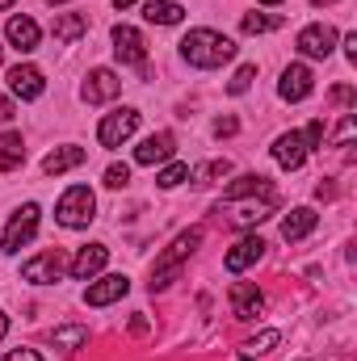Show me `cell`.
<instances>
[{
  "instance_id": "cell-16",
  "label": "cell",
  "mask_w": 357,
  "mask_h": 361,
  "mask_svg": "<svg viewBox=\"0 0 357 361\" xmlns=\"http://www.w3.org/2000/svg\"><path fill=\"white\" fill-rule=\"evenodd\" d=\"M265 311V294L257 290V286H248V281H231V315L236 319H257Z\"/></svg>"
},
{
  "instance_id": "cell-20",
  "label": "cell",
  "mask_w": 357,
  "mask_h": 361,
  "mask_svg": "<svg viewBox=\"0 0 357 361\" xmlns=\"http://www.w3.org/2000/svg\"><path fill=\"white\" fill-rule=\"evenodd\" d=\"M80 164H85V147L68 143V147H55V152L42 160V173H47V177H59V173H72V169H80Z\"/></svg>"
},
{
  "instance_id": "cell-3",
  "label": "cell",
  "mask_w": 357,
  "mask_h": 361,
  "mask_svg": "<svg viewBox=\"0 0 357 361\" xmlns=\"http://www.w3.org/2000/svg\"><path fill=\"white\" fill-rule=\"evenodd\" d=\"M92 214H97V197H92L89 185H72L63 197H59V206H55V219L63 223V227H89Z\"/></svg>"
},
{
  "instance_id": "cell-11",
  "label": "cell",
  "mask_w": 357,
  "mask_h": 361,
  "mask_svg": "<svg viewBox=\"0 0 357 361\" xmlns=\"http://www.w3.org/2000/svg\"><path fill=\"white\" fill-rule=\"evenodd\" d=\"M261 257H265V240H261V235H244V240H236V244L227 248L223 265H227V273H244V269H253Z\"/></svg>"
},
{
  "instance_id": "cell-38",
  "label": "cell",
  "mask_w": 357,
  "mask_h": 361,
  "mask_svg": "<svg viewBox=\"0 0 357 361\" xmlns=\"http://www.w3.org/2000/svg\"><path fill=\"white\" fill-rule=\"evenodd\" d=\"M13 114H17V109H13V101L0 92V126H4V122H13Z\"/></svg>"
},
{
  "instance_id": "cell-7",
  "label": "cell",
  "mask_w": 357,
  "mask_h": 361,
  "mask_svg": "<svg viewBox=\"0 0 357 361\" xmlns=\"http://www.w3.org/2000/svg\"><path fill=\"white\" fill-rule=\"evenodd\" d=\"M114 55L126 63V68H143L147 63V42H143V34L135 30V25H114Z\"/></svg>"
},
{
  "instance_id": "cell-26",
  "label": "cell",
  "mask_w": 357,
  "mask_h": 361,
  "mask_svg": "<svg viewBox=\"0 0 357 361\" xmlns=\"http://www.w3.org/2000/svg\"><path fill=\"white\" fill-rule=\"evenodd\" d=\"M51 345H55V349H63V353H72V349L89 345V328H85V324H63V328H55V332H51Z\"/></svg>"
},
{
  "instance_id": "cell-13",
  "label": "cell",
  "mask_w": 357,
  "mask_h": 361,
  "mask_svg": "<svg viewBox=\"0 0 357 361\" xmlns=\"http://www.w3.org/2000/svg\"><path fill=\"white\" fill-rule=\"evenodd\" d=\"M63 269H68L63 252H42V257H34V261L21 265V277L34 281V286H51V281H59V273Z\"/></svg>"
},
{
  "instance_id": "cell-10",
  "label": "cell",
  "mask_w": 357,
  "mask_h": 361,
  "mask_svg": "<svg viewBox=\"0 0 357 361\" xmlns=\"http://www.w3.org/2000/svg\"><path fill=\"white\" fill-rule=\"evenodd\" d=\"M8 92L21 97V101H38L47 92V80L34 63H17V68H8Z\"/></svg>"
},
{
  "instance_id": "cell-1",
  "label": "cell",
  "mask_w": 357,
  "mask_h": 361,
  "mask_svg": "<svg viewBox=\"0 0 357 361\" xmlns=\"http://www.w3.org/2000/svg\"><path fill=\"white\" fill-rule=\"evenodd\" d=\"M181 59L189 68H206L210 72V68H223V63L236 59V42L227 34H219V30H189L181 38Z\"/></svg>"
},
{
  "instance_id": "cell-29",
  "label": "cell",
  "mask_w": 357,
  "mask_h": 361,
  "mask_svg": "<svg viewBox=\"0 0 357 361\" xmlns=\"http://www.w3.org/2000/svg\"><path fill=\"white\" fill-rule=\"evenodd\" d=\"M181 180H189V164H169V169H160L156 185H160V189H177Z\"/></svg>"
},
{
  "instance_id": "cell-36",
  "label": "cell",
  "mask_w": 357,
  "mask_h": 361,
  "mask_svg": "<svg viewBox=\"0 0 357 361\" xmlns=\"http://www.w3.org/2000/svg\"><path fill=\"white\" fill-rule=\"evenodd\" d=\"M236 130H240L236 118H219V122H214V135H219V139H223V135H236Z\"/></svg>"
},
{
  "instance_id": "cell-43",
  "label": "cell",
  "mask_w": 357,
  "mask_h": 361,
  "mask_svg": "<svg viewBox=\"0 0 357 361\" xmlns=\"http://www.w3.org/2000/svg\"><path fill=\"white\" fill-rule=\"evenodd\" d=\"M13 4H17V0H0V8H13Z\"/></svg>"
},
{
  "instance_id": "cell-21",
  "label": "cell",
  "mask_w": 357,
  "mask_h": 361,
  "mask_svg": "<svg viewBox=\"0 0 357 361\" xmlns=\"http://www.w3.org/2000/svg\"><path fill=\"white\" fill-rule=\"evenodd\" d=\"M257 193H273L269 177H257V173H244L236 177L227 189H223V202H244V197H257Z\"/></svg>"
},
{
  "instance_id": "cell-35",
  "label": "cell",
  "mask_w": 357,
  "mask_h": 361,
  "mask_svg": "<svg viewBox=\"0 0 357 361\" xmlns=\"http://www.w3.org/2000/svg\"><path fill=\"white\" fill-rule=\"evenodd\" d=\"M0 361H42V353H34V349H13V353H4Z\"/></svg>"
},
{
  "instance_id": "cell-42",
  "label": "cell",
  "mask_w": 357,
  "mask_h": 361,
  "mask_svg": "<svg viewBox=\"0 0 357 361\" xmlns=\"http://www.w3.org/2000/svg\"><path fill=\"white\" fill-rule=\"evenodd\" d=\"M114 4H118V8H131V4H135V0H114Z\"/></svg>"
},
{
  "instance_id": "cell-14",
  "label": "cell",
  "mask_w": 357,
  "mask_h": 361,
  "mask_svg": "<svg viewBox=\"0 0 357 361\" xmlns=\"http://www.w3.org/2000/svg\"><path fill=\"white\" fill-rule=\"evenodd\" d=\"M219 206H227L231 214V223L236 227H257V223H265L269 214L277 210V197H261V202H219Z\"/></svg>"
},
{
  "instance_id": "cell-32",
  "label": "cell",
  "mask_w": 357,
  "mask_h": 361,
  "mask_svg": "<svg viewBox=\"0 0 357 361\" xmlns=\"http://www.w3.org/2000/svg\"><path fill=\"white\" fill-rule=\"evenodd\" d=\"M298 135H303V147H307V152H315V147L324 143V122L315 118V122H307V130H298Z\"/></svg>"
},
{
  "instance_id": "cell-31",
  "label": "cell",
  "mask_w": 357,
  "mask_h": 361,
  "mask_svg": "<svg viewBox=\"0 0 357 361\" xmlns=\"http://www.w3.org/2000/svg\"><path fill=\"white\" fill-rule=\"evenodd\" d=\"M253 76H257V68H253V63H244V68H240V72L231 76V85H227V92H231V97L248 92V85H253Z\"/></svg>"
},
{
  "instance_id": "cell-30",
  "label": "cell",
  "mask_w": 357,
  "mask_h": 361,
  "mask_svg": "<svg viewBox=\"0 0 357 361\" xmlns=\"http://www.w3.org/2000/svg\"><path fill=\"white\" fill-rule=\"evenodd\" d=\"M227 173H231V164H227V160H210V164H202V169H193L189 177L198 180V185H202V180H210V177H227Z\"/></svg>"
},
{
  "instance_id": "cell-24",
  "label": "cell",
  "mask_w": 357,
  "mask_h": 361,
  "mask_svg": "<svg viewBox=\"0 0 357 361\" xmlns=\"http://www.w3.org/2000/svg\"><path fill=\"white\" fill-rule=\"evenodd\" d=\"M25 164V139L17 130H4L0 135V173H13Z\"/></svg>"
},
{
  "instance_id": "cell-47",
  "label": "cell",
  "mask_w": 357,
  "mask_h": 361,
  "mask_svg": "<svg viewBox=\"0 0 357 361\" xmlns=\"http://www.w3.org/2000/svg\"><path fill=\"white\" fill-rule=\"evenodd\" d=\"M0 59H4V47H0Z\"/></svg>"
},
{
  "instance_id": "cell-15",
  "label": "cell",
  "mask_w": 357,
  "mask_h": 361,
  "mask_svg": "<svg viewBox=\"0 0 357 361\" xmlns=\"http://www.w3.org/2000/svg\"><path fill=\"white\" fill-rule=\"evenodd\" d=\"M307 156H311V152L303 147V135H298V130H286V135H277V139H273V160H277L286 173L303 169V164H307Z\"/></svg>"
},
{
  "instance_id": "cell-39",
  "label": "cell",
  "mask_w": 357,
  "mask_h": 361,
  "mask_svg": "<svg viewBox=\"0 0 357 361\" xmlns=\"http://www.w3.org/2000/svg\"><path fill=\"white\" fill-rule=\"evenodd\" d=\"M345 55H349V63H357V34H345Z\"/></svg>"
},
{
  "instance_id": "cell-46",
  "label": "cell",
  "mask_w": 357,
  "mask_h": 361,
  "mask_svg": "<svg viewBox=\"0 0 357 361\" xmlns=\"http://www.w3.org/2000/svg\"><path fill=\"white\" fill-rule=\"evenodd\" d=\"M47 4H63V0H47Z\"/></svg>"
},
{
  "instance_id": "cell-12",
  "label": "cell",
  "mask_w": 357,
  "mask_h": 361,
  "mask_svg": "<svg viewBox=\"0 0 357 361\" xmlns=\"http://www.w3.org/2000/svg\"><path fill=\"white\" fill-rule=\"evenodd\" d=\"M118 92H122L118 72H109V68H92L89 80H85V89H80V97H85L89 105H105V101H114Z\"/></svg>"
},
{
  "instance_id": "cell-34",
  "label": "cell",
  "mask_w": 357,
  "mask_h": 361,
  "mask_svg": "<svg viewBox=\"0 0 357 361\" xmlns=\"http://www.w3.org/2000/svg\"><path fill=\"white\" fill-rule=\"evenodd\" d=\"M353 130H357V122H353V114H349V118L341 122V130H337V139H332V143H337V147H345V143L353 139Z\"/></svg>"
},
{
  "instance_id": "cell-25",
  "label": "cell",
  "mask_w": 357,
  "mask_h": 361,
  "mask_svg": "<svg viewBox=\"0 0 357 361\" xmlns=\"http://www.w3.org/2000/svg\"><path fill=\"white\" fill-rule=\"evenodd\" d=\"M277 345H282V332H277V328H265V332H257L253 341H244V345H240V357H248V361L269 357Z\"/></svg>"
},
{
  "instance_id": "cell-22",
  "label": "cell",
  "mask_w": 357,
  "mask_h": 361,
  "mask_svg": "<svg viewBox=\"0 0 357 361\" xmlns=\"http://www.w3.org/2000/svg\"><path fill=\"white\" fill-rule=\"evenodd\" d=\"M4 34H8V42H13L17 51H34V47H38V38H42V30H38L30 17H8Z\"/></svg>"
},
{
  "instance_id": "cell-19",
  "label": "cell",
  "mask_w": 357,
  "mask_h": 361,
  "mask_svg": "<svg viewBox=\"0 0 357 361\" xmlns=\"http://www.w3.org/2000/svg\"><path fill=\"white\" fill-rule=\"evenodd\" d=\"M315 223H320V214H315L311 206H294V210L282 219V240H286V244H294V240L311 235V231H315Z\"/></svg>"
},
{
  "instance_id": "cell-9",
  "label": "cell",
  "mask_w": 357,
  "mask_h": 361,
  "mask_svg": "<svg viewBox=\"0 0 357 361\" xmlns=\"http://www.w3.org/2000/svg\"><path fill=\"white\" fill-rule=\"evenodd\" d=\"M311 89H315V76H311L307 63H290V68L282 72V80H277V97H282V101H307Z\"/></svg>"
},
{
  "instance_id": "cell-17",
  "label": "cell",
  "mask_w": 357,
  "mask_h": 361,
  "mask_svg": "<svg viewBox=\"0 0 357 361\" xmlns=\"http://www.w3.org/2000/svg\"><path fill=\"white\" fill-rule=\"evenodd\" d=\"M126 290H131V281H126L122 273H105V277H97L89 290H85V302H89V307H109V302H118Z\"/></svg>"
},
{
  "instance_id": "cell-2",
  "label": "cell",
  "mask_w": 357,
  "mask_h": 361,
  "mask_svg": "<svg viewBox=\"0 0 357 361\" xmlns=\"http://www.w3.org/2000/svg\"><path fill=\"white\" fill-rule=\"evenodd\" d=\"M202 227H189V231H181L177 240L160 252V261H156V269H152V294L156 290H169L173 286V277H177V269L185 265V257H193V248L202 244Z\"/></svg>"
},
{
  "instance_id": "cell-27",
  "label": "cell",
  "mask_w": 357,
  "mask_h": 361,
  "mask_svg": "<svg viewBox=\"0 0 357 361\" xmlns=\"http://www.w3.org/2000/svg\"><path fill=\"white\" fill-rule=\"evenodd\" d=\"M143 17H147L152 25H177L181 4L177 0H147V4H143Z\"/></svg>"
},
{
  "instance_id": "cell-8",
  "label": "cell",
  "mask_w": 357,
  "mask_h": 361,
  "mask_svg": "<svg viewBox=\"0 0 357 361\" xmlns=\"http://www.w3.org/2000/svg\"><path fill=\"white\" fill-rule=\"evenodd\" d=\"M173 152H177V139H173L169 130H156V135H147V139L135 147V164L156 169V164H169V160H173Z\"/></svg>"
},
{
  "instance_id": "cell-40",
  "label": "cell",
  "mask_w": 357,
  "mask_h": 361,
  "mask_svg": "<svg viewBox=\"0 0 357 361\" xmlns=\"http://www.w3.org/2000/svg\"><path fill=\"white\" fill-rule=\"evenodd\" d=\"M131 332H135V336H143V332H147V319H143V315H135V319H131Z\"/></svg>"
},
{
  "instance_id": "cell-4",
  "label": "cell",
  "mask_w": 357,
  "mask_h": 361,
  "mask_svg": "<svg viewBox=\"0 0 357 361\" xmlns=\"http://www.w3.org/2000/svg\"><path fill=\"white\" fill-rule=\"evenodd\" d=\"M38 219H42V210H38L34 202H25L21 210H13V219H8V227H4V235H0V248H4V252H21V248L38 235Z\"/></svg>"
},
{
  "instance_id": "cell-5",
  "label": "cell",
  "mask_w": 357,
  "mask_h": 361,
  "mask_svg": "<svg viewBox=\"0 0 357 361\" xmlns=\"http://www.w3.org/2000/svg\"><path fill=\"white\" fill-rule=\"evenodd\" d=\"M135 130H139V109L122 105V109H114V114L101 118V126H97V143H101V147H122Z\"/></svg>"
},
{
  "instance_id": "cell-33",
  "label": "cell",
  "mask_w": 357,
  "mask_h": 361,
  "mask_svg": "<svg viewBox=\"0 0 357 361\" xmlns=\"http://www.w3.org/2000/svg\"><path fill=\"white\" fill-rule=\"evenodd\" d=\"M126 180H131V169H126V164H109V169H105V185H109V189H122Z\"/></svg>"
},
{
  "instance_id": "cell-44",
  "label": "cell",
  "mask_w": 357,
  "mask_h": 361,
  "mask_svg": "<svg viewBox=\"0 0 357 361\" xmlns=\"http://www.w3.org/2000/svg\"><path fill=\"white\" fill-rule=\"evenodd\" d=\"M311 4H337V0H311Z\"/></svg>"
},
{
  "instance_id": "cell-6",
  "label": "cell",
  "mask_w": 357,
  "mask_h": 361,
  "mask_svg": "<svg viewBox=\"0 0 357 361\" xmlns=\"http://www.w3.org/2000/svg\"><path fill=\"white\" fill-rule=\"evenodd\" d=\"M294 47H298L307 59H328V55L337 51V30H332V25H324V21L303 25V30H298V38H294Z\"/></svg>"
},
{
  "instance_id": "cell-28",
  "label": "cell",
  "mask_w": 357,
  "mask_h": 361,
  "mask_svg": "<svg viewBox=\"0 0 357 361\" xmlns=\"http://www.w3.org/2000/svg\"><path fill=\"white\" fill-rule=\"evenodd\" d=\"M244 34H269V30H277L282 25V17L277 13H244Z\"/></svg>"
},
{
  "instance_id": "cell-45",
  "label": "cell",
  "mask_w": 357,
  "mask_h": 361,
  "mask_svg": "<svg viewBox=\"0 0 357 361\" xmlns=\"http://www.w3.org/2000/svg\"><path fill=\"white\" fill-rule=\"evenodd\" d=\"M257 4H282V0H257Z\"/></svg>"
},
{
  "instance_id": "cell-41",
  "label": "cell",
  "mask_w": 357,
  "mask_h": 361,
  "mask_svg": "<svg viewBox=\"0 0 357 361\" xmlns=\"http://www.w3.org/2000/svg\"><path fill=\"white\" fill-rule=\"evenodd\" d=\"M4 332H8V315L0 311V341H4Z\"/></svg>"
},
{
  "instance_id": "cell-37",
  "label": "cell",
  "mask_w": 357,
  "mask_h": 361,
  "mask_svg": "<svg viewBox=\"0 0 357 361\" xmlns=\"http://www.w3.org/2000/svg\"><path fill=\"white\" fill-rule=\"evenodd\" d=\"M332 101H337V105H353V89H349V85L332 89Z\"/></svg>"
},
{
  "instance_id": "cell-23",
  "label": "cell",
  "mask_w": 357,
  "mask_h": 361,
  "mask_svg": "<svg viewBox=\"0 0 357 361\" xmlns=\"http://www.w3.org/2000/svg\"><path fill=\"white\" fill-rule=\"evenodd\" d=\"M51 34H55V42H76V38L89 34V17L85 13H59L55 25H51Z\"/></svg>"
},
{
  "instance_id": "cell-18",
  "label": "cell",
  "mask_w": 357,
  "mask_h": 361,
  "mask_svg": "<svg viewBox=\"0 0 357 361\" xmlns=\"http://www.w3.org/2000/svg\"><path fill=\"white\" fill-rule=\"evenodd\" d=\"M105 261H109V248H105V244H89V248H80V252L72 257V265H68V269H72L76 281H92L97 273L105 269Z\"/></svg>"
}]
</instances>
